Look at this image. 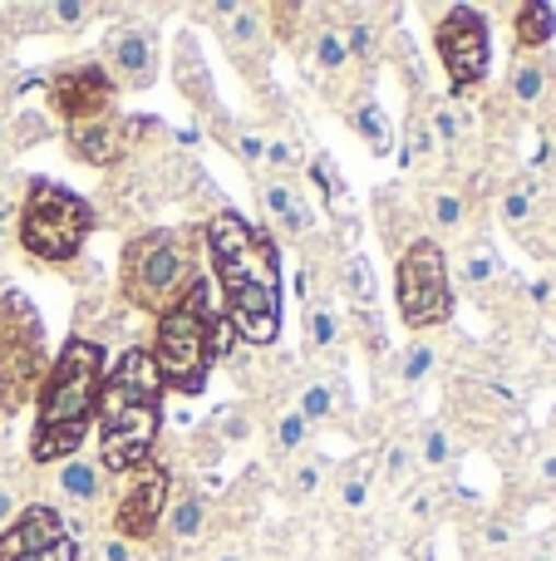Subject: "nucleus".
Returning <instances> with one entry per match:
<instances>
[{"label": "nucleus", "mask_w": 556, "mask_h": 561, "mask_svg": "<svg viewBox=\"0 0 556 561\" xmlns=\"http://www.w3.org/2000/svg\"><path fill=\"white\" fill-rule=\"evenodd\" d=\"M207 256L227 290V325L246 345H271L281 335V256L271 232L242 213H217L207 222Z\"/></svg>", "instance_id": "obj_1"}, {"label": "nucleus", "mask_w": 556, "mask_h": 561, "mask_svg": "<svg viewBox=\"0 0 556 561\" xmlns=\"http://www.w3.org/2000/svg\"><path fill=\"white\" fill-rule=\"evenodd\" d=\"M99 389H104V345L89 335H74L55 355L35 389V434H30V458L39 468L74 458L84 434L99 419Z\"/></svg>", "instance_id": "obj_2"}, {"label": "nucleus", "mask_w": 556, "mask_h": 561, "mask_svg": "<svg viewBox=\"0 0 556 561\" xmlns=\"http://www.w3.org/2000/svg\"><path fill=\"white\" fill-rule=\"evenodd\" d=\"M158 428H163V379L148 345H128L99 389V468L134 473L153 458Z\"/></svg>", "instance_id": "obj_3"}, {"label": "nucleus", "mask_w": 556, "mask_h": 561, "mask_svg": "<svg viewBox=\"0 0 556 561\" xmlns=\"http://www.w3.org/2000/svg\"><path fill=\"white\" fill-rule=\"evenodd\" d=\"M227 325H222V310L212 300V280L197 276L193 290L177 300L173 310H163L153 325V369L163 379V389H177V394H202L207 375H212L217 355L227 345Z\"/></svg>", "instance_id": "obj_4"}, {"label": "nucleus", "mask_w": 556, "mask_h": 561, "mask_svg": "<svg viewBox=\"0 0 556 561\" xmlns=\"http://www.w3.org/2000/svg\"><path fill=\"white\" fill-rule=\"evenodd\" d=\"M197 276L202 272L193 262V242H187V232H173V227L138 232L124 247V256H118V290H124V300L138 310H153V316L173 310L193 290Z\"/></svg>", "instance_id": "obj_5"}, {"label": "nucleus", "mask_w": 556, "mask_h": 561, "mask_svg": "<svg viewBox=\"0 0 556 561\" xmlns=\"http://www.w3.org/2000/svg\"><path fill=\"white\" fill-rule=\"evenodd\" d=\"M15 232L35 262H74L84 252L89 232H94V207L69 187L49 183V178H30L25 197H20Z\"/></svg>", "instance_id": "obj_6"}, {"label": "nucleus", "mask_w": 556, "mask_h": 561, "mask_svg": "<svg viewBox=\"0 0 556 561\" xmlns=\"http://www.w3.org/2000/svg\"><path fill=\"white\" fill-rule=\"evenodd\" d=\"M45 379V320L25 290L0 296V414H20Z\"/></svg>", "instance_id": "obj_7"}, {"label": "nucleus", "mask_w": 556, "mask_h": 561, "mask_svg": "<svg viewBox=\"0 0 556 561\" xmlns=\"http://www.w3.org/2000/svg\"><path fill=\"white\" fill-rule=\"evenodd\" d=\"M394 290H399V320L409 330H429L443 325L453 316V280H449V256L433 237L414 242L399 256V272H394Z\"/></svg>", "instance_id": "obj_8"}, {"label": "nucleus", "mask_w": 556, "mask_h": 561, "mask_svg": "<svg viewBox=\"0 0 556 561\" xmlns=\"http://www.w3.org/2000/svg\"><path fill=\"white\" fill-rule=\"evenodd\" d=\"M433 45H439L443 75H449L453 94H468L488 79V59H493V39H488V15L473 5H453L439 15L433 25Z\"/></svg>", "instance_id": "obj_9"}, {"label": "nucleus", "mask_w": 556, "mask_h": 561, "mask_svg": "<svg viewBox=\"0 0 556 561\" xmlns=\"http://www.w3.org/2000/svg\"><path fill=\"white\" fill-rule=\"evenodd\" d=\"M167 503H173V473H167V463H158V458L138 463L114 507V537H124V542L153 537L167 517Z\"/></svg>", "instance_id": "obj_10"}, {"label": "nucleus", "mask_w": 556, "mask_h": 561, "mask_svg": "<svg viewBox=\"0 0 556 561\" xmlns=\"http://www.w3.org/2000/svg\"><path fill=\"white\" fill-rule=\"evenodd\" d=\"M45 94H49V114L65 118V128L84 124V118H99V114H114V79H108V69L94 65V59H65V65L49 75Z\"/></svg>", "instance_id": "obj_11"}, {"label": "nucleus", "mask_w": 556, "mask_h": 561, "mask_svg": "<svg viewBox=\"0 0 556 561\" xmlns=\"http://www.w3.org/2000/svg\"><path fill=\"white\" fill-rule=\"evenodd\" d=\"M79 547L55 507H25L0 533V561H74Z\"/></svg>", "instance_id": "obj_12"}, {"label": "nucleus", "mask_w": 556, "mask_h": 561, "mask_svg": "<svg viewBox=\"0 0 556 561\" xmlns=\"http://www.w3.org/2000/svg\"><path fill=\"white\" fill-rule=\"evenodd\" d=\"M104 69L114 89H148L158 79V39L148 25H114L104 35Z\"/></svg>", "instance_id": "obj_13"}, {"label": "nucleus", "mask_w": 556, "mask_h": 561, "mask_svg": "<svg viewBox=\"0 0 556 561\" xmlns=\"http://www.w3.org/2000/svg\"><path fill=\"white\" fill-rule=\"evenodd\" d=\"M65 144L79 163L89 168H114L128 148V128L118 124L114 114H99V118H84V124H69L65 128Z\"/></svg>", "instance_id": "obj_14"}, {"label": "nucleus", "mask_w": 556, "mask_h": 561, "mask_svg": "<svg viewBox=\"0 0 556 561\" xmlns=\"http://www.w3.org/2000/svg\"><path fill=\"white\" fill-rule=\"evenodd\" d=\"M262 213L271 217L276 227H281V237L286 242H301V237H311V227H315V217H311V207L296 197V187L286 183V178H266L262 187Z\"/></svg>", "instance_id": "obj_15"}, {"label": "nucleus", "mask_w": 556, "mask_h": 561, "mask_svg": "<svg viewBox=\"0 0 556 561\" xmlns=\"http://www.w3.org/2000/svg\"><path fill=\"white\" fill-rule=\"evenodd\" d=\"M55 488H59V497H69L74 507H94L99 497H108V473L99 468V458H65Z\"/></svg>", "instance_id": "obj_16"}, {"label": "nucleus", "mask_w": 556, "mask_h": 561, "mask_svg": "<svg viewBox=\"0 0 556 561\" xmlns=\"http://www.w3.org/2000/svg\"><path fill=\"white\" fill-rule=\"evenodd\" d=\"M512 39H518L522 55L547 49L556 39V10L547 5V0H528V5H518V15H512Z\"/></svg>", "instance_id": "obj_17"}, {"label": "nucleus", "mask_w": 556, "mask_h": 561, "mask_svg": "<svg viewBox=\"0 0 556 561\" xmlns=\"http://www.w3.org/2000/svg\"><path fill=\"white\" fill-rule=\"evenodd\" d=\"M207 527V497L202 493H177L173 503H167V517H163V537L173 547H187L197 542Z\"/></svg>", "instance_id": "obj_18"}, {"label": "nucleus", "mask_w": 556, "mask_h": 561, "mask_svg": "<svg viewBox=\"0 0 556 561\" xmlns=\"http://www.w3.org/2000/svg\"><path fill=\"white\" fill-rule=\"evenodd\" d=\"M424 213H429L433 232L439 237H453L463 227V217H468V203H463L459 187H433L429 197H424Z\"/></svg>", "instance_id": "obj_19"}, {"label": "nucleus", "mask_w": 556, "mask_h": 561, "mask_svg": "<svg viewBox=\"0 0 556 561\" xmlns=\"http://www.w3.org/2000/svg\"><path fill=\"white\" fill-rule=\"evenodd\" d=\"M311 55H315V65L325 69V75H340L345 65H350V45H345V30L340 25H315V39H311Z\"/></svg>", "instance_id": "obj_20"}, {"label": "nucleus", "mask_w": 556, "mask_h": 561, "mask_svg": "<svg viewBox=\"0 0 556 561\" xmlns=\"http://www.w3.org/2000/svg\"><path fill=\"white\" fill-rule=\"evenodd\" d=\"M547 59H518L512 65V99L518 104H542V94H547Z\"/></svg>", "instance_id": "obj_21"}, {"label": "nucleus", "mask_w": 556, "mask_h": 561, "mask_svg": "<svg viewBox=\"0 0 556 561\" xmlns=\"http://www.w3.org/2000/svg\"><path fill=\"white\" fill-rule=\"evenodd\" d=\"M498 213H502V222H508L512 232H518V227H528V222H532V213H537V183H532V178L512 183L508 193H502Z\"/></svg>", "instance_id": "obj_22"}, {"label": "nucleus", "mask_w": 556, "mask_h": 561, "mask_svg": "<svg viewBox=\"0 0 556 561\" xmlns=\"http://www.w3.org/2000/svg\"><path fill=\"white\" fill-rule=\"evenodd\" d=\"M305 340H311V350H321V355L340 350V325H335L325 300H311V310H305Z\"/></svg>", "instance_id": "obj_23"}, {"label": "nucleus", "mask_w": 556, "mask_h": 561, "mask_svg": "<svg viewBox=\"0 0 556 561\" xmlns=\"http://www.w3.org/2000/svg\"><path fill=\"white\" fill-rule=\"evenodd\" d=\"M350 124L364 134V144L374 148V153H390V144H394V134H390V118H384V108L374 104V99H364L360 108L350 114Z\"/></svg>", "instance_id": "obj_24"}, {"label": "nucleus", "mask_w": 556, "mask_h": 561, "mask_svg": "<svg viewBox=\"0 0 556 561\" xmlns=\"http://www.w3.org/2000/svg\"><path fill=\"white\" fill-rule=\"evenodd\" d=\"M335 404H340V399H335V385L331 379H311V385L301 389V419L305 424H325V419H335Z\"/></svg>", "instance_id": "obj_25"}, {"label": "nucleus", "mask_w": 556, "mask_h": 561, "mask_svg": "<svg viewBox=\"0 0 556 561\" xmlns=\"http://www.w3.org/2000/svg\"><path fill=\"white\" fill-rule=\"evenodd\" d=\"M89 15H94V10L74 5V0H65V5H35L30 10V20H35L30 30H79Z\"/></svg>", "instance_id": "obj_26"}, {"label": "nucleus", "mask_w": 556, "mask_h": 561, "mask_svg": "<svg viewBox=\"0 0 556 561\" xmlns=\"http://www.w3.org/2000/svg\"><path fill=\"white\" fill-rule=\"evenodd\" d=\"M311 178L321 183V193H325V203H331V213L335 217H345L350 213V193H345V183H340V173H335V163L331 158H311Z\"/></svg>", "instance_id": "obj_27"}, {"label": "nucleus", "mask_w": 556, "mask_h": 561, "mask_svg": "<svg viewBox=\"0 0 556 561\" xmlns=\"http://www.w3.org/2000/svg\"><path fill=\"white\" fill-rule=\"evenodd\" d=\"M345 290H350L355 306H374V276H370V262H364V256H350V262H345Z\"/></svg>", "instance_id": "obj_28"}, {"label": "nucleus", "mask_w": 556, "mask_h": 561, "mask_svg": "<svg viewBox=\"0 0 556 561\" xmlns=\"http://www.w3.org/2000/svg\"><path fill=\"white\" fill-rule=\"evenodd\" d=\"M340 30H345V45H350V59H370L374 55V30L380 25H374L370 15H350Z\"/></svg>", "instance_id": "obj_29"}, {"label": "nucleus", "mask_w": 556, "mask_h": 561, "mask_svg": "<svg viewBox=\"0 0 556 561\" xmlns=\"http://www.w3.org/2000/svg\"><path fill=\"white\" fill-rule=\"evenodd\" d=\"M305 434H311V424L301 419V409H286V414L276 419V454H296V448L305 444Z\"/></svg>", "instance_id": "obj_30"}, {"label": "nucleus", "mask_w": 556, "mask_h": 561, "mask_svg": "<svg viewBox=\"0 0 556 561\" xmlns=\"http://www.w3.org/2000/svg\"><path fill=\"white\" fill-rule=\"evenodd\" d=\"M419 458H424L429 468L449 463V458H453V438H449V428H443V424H429V428H424V438H419Z\"/></svg>", "instance_id": "obj_31"}, {"label": "nucleus", "mask_w": 556, "mask_h": 561, "mask_svg": "<svg viewBox=\"0 0 556 561\" xmlns=\"http://www.w3.org/2000/svg\"><path fill=\"white\" fill-rule=\"evenodd\" d=\"M414 458H419V454H414L409 444H390V454H384V478H390L394 488L409 483V478H414Z\"/></svg>", "instance_id": "obj_32"}, {"label": "nucleus", "mask_w": 556, "mask_h": 561, "mask_svg": "<svg viewBox=\"0 0 556 561\" xmlns=\"http://www.w3.org/2000/svg\"><path fill=\"white\" fill-rule=\"evenodd\" d=\"M433 359H439V355H433V345H414L409 355L399 359V379H404V385H419V379H429Z\"/></svg>", "instance_id": "obj_33"}, {"label": "nucleus", "mask_w": 556, "mask_h": 561, "mask_svg": "<svg viewBox=\"0 0 556 561\" xmlns=\"http://www.w3.org/2000/svg\"><path fill=\"white\" fill-rule=\"evenodd\" d=\"M498 272L502 266H498V256H493L488 247H483V252H468V262H463V280H468V286H488Z\"/></svg>", "instance_id": "obj_34"}, {"label": "nucleus", "mask_w": 556, "mask_h": 561, "mask_svg": "<svg viewBox=\"0 0 556 561\" xmlns=\"http://www.w3.org/2000/svg\"><path fill=\"white\" fill-rule=\"evenodd\" d=\"M433 134H429V118H414L409 124V148H404V163H424V158L433 153Z\"/></svg>", "instance_id": "obj_35"}, {"label": "nucleus", "mask_w": 556, "mask_h": 561, "mask_svg": "<svg viewBox=\"0 0 556 561\" xmlns=\"http://www.w3.org/2000/svg\"><path fill=\"white\" fill-rule=\"evenodd\" d=\"M321 478H325V463L321 458H305V463L291 473V497H311L315 488H321Z\"/></svg>", "instance_id": "obj_36"}, {"label": "nucleus", "mask_w": 556, "mask_h": 561, "mask_svg": "<svg viewBox=\"0 0 556 561\" xmlns=\"http://www.w3.org/2000/svg\"><path fill=\"white\" fill-rule=\"evenodd\" d=\"M39 134H49L45 114H25L15 128H10V148H30V138H39Z\"/></svg>", "instance_id": "obj_37"}, {"label": "nucleus", "mask_w": 556, "mask_h": 561, "mask_svg": "<svg viewBox=\"0 0 556 561\" xmlns=\"http://www.w3.org/2000/svg\"><path fill=\"white\" fill-rule=\"evenodd\" d=\"M99 561H143V557H138V547L124 542V537H99Z\"/></svg>", "instance_id": "obj_38"}, {"label": "nucleus", "mask_w": 556, "mask_h": 561, "mask_svg": "<svg viewBox=\"0 0 556 561\" xmlns=\"http://www.w3.org/2000/svg\"><path fill=\"white\" fill-rule=\"evenodd\" d=\"M364 493H370L364 473H360V468H350V473H345V483H340V503L345 507H364Z\"/></svg>", "instance_id": "obj_39"}, {"label": "nucleus", "mask_w": 556, "mask_h": 561, "mask_svg": "<svg viewBox=\"0 0 556 561\" xmlns=\"http://www.w3.org/2000/svg\"><path fill=\"white\" fill-rule=\"evenodd\" d=\"M10 523H15V493H10V488L0 483V533H5Z\"/></svg>", "instance_id": "obj_40"}, {"label": "nucleus", "mask_w": 556, "mask_h": 561, "mask_svg": "<svg viewBox=\"0 0 556 561\" xmlns=\"http://www.w3.org/2000/svg\"><path fill=\"white\" fill-rule=\"evenodd\" d=\"M222 434H227V438H246V419H236V414H222Z\"/></svg>", "instance_id": "obj_41"}, {"label": "nucleus", "mask_w": 556, "mask_h": 561, "mask_svg": "<svg viewBox=\"0 0 556 561\" xmlns=\"http://www.w3.org/2000/svg\"><path fill=\"white\" fill-rule=\"evenodd\" d=\"M10 94H15V75H10V69H0V108L10 104Z\"/></svg>", "instance_id": "obj_42"}, {"label": "nucleus", "mask_w": 556, "mask_h": 561, "mask_svg": "<svg viewBox=\"0 0 556 561\" xmlns=\"http://www.w3.org/2000/svg\"><path fill=\"white\" fill-rule=\"evenodd\" d=\"M542 483H547V488H556V454H547V458H542Z\"/></svg>", "instance_id": "obj_43"}, {"label": "nucleus", "mask_w": 556, "mask_h": 561, "mask_svg": "<svg viewBox=\"0 0 556 561\" xmlns=\"http://www.w3.org/2000/svg\"><path fill=\"white\" fill-rule=\"evenodd\" d=\"M10 148V118H0V153Z\"/></svg>", "instance_id": "obj_44"}, {"label": "nucleus", "mask_w": 556, "mask_h": 561, "mask_svg": "<svg viewBox=\"0 0 556 561\" xmlns=\"http://www.w3.org/2000/svg\"><path fill=\"white\" fill-rule=\"evenodd\" d=\"M212 561H242V557H236V552H227V557H212Z\"/></svg>", "instance_id": "obj_45"}, {"label": "nucleus", "mask_w": 556, "mask_h": 561, "mask_svg": "<svg viewBox=\"0 0 556 561\" xmlns=\"http://www.w3.org/2000/svg\"><path fill=\"white\" fill-rule=\"evenodd\" d=\"M5 290H10V286H5V276H0V296H5Z\"/></svg>", "instance_id": "obj_46"}]
</instances>
